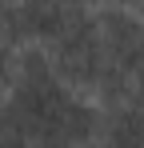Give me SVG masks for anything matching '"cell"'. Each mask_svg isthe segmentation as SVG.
<instances>
[{
    "instance_id": "cell-1",
    "label": "cell",
    "mask_w": 144,
    "mask_h": 148,
    "mask_svg": "<svg viewBox=\"0 0 144 148\" xmlns=\"http://www.w3.org/2000/svg\"><path fill=\"white\" fill-rule=\"evenodd\" d=\"M48 56H52L56 80L68 92H76V96L80 92H96L100 76L108 68V52H104L100 28H96V8H76L72 4L68 24L48 44Z\"/></svg>"
},
{
    "instance_id": "cell-2",
    "label": "cell",
    "mask_w": 144,
    "mask_h": 148,
    "mask_svg": "<svg viewBox=\"0 0 144 148\" xmlns=\"http://www.w3.org/2000/svg\"><path fill=\"white\" fill-rule=\"evenodd\" d=\"M96 28H100L108 60L120 64L132 80H140L144 76V24H140V12L124 8V4L96 8Z\"/></svg>"
},
{
    "instance_id": "cell-3",
    "label": "cell",
    "mask_w": 144,
    "mask_h": 148,
    "mask_svg": "<svg viewBox=\"0 0 144 148\" xmlns=\"http://www.w3.org/2000/svg\"><path fill=\"white\" fill-rule=\"evenodd\" d=\"M12 60H16V52L0 40V88H4V92L12 88Z\"/></svg>"
},
{
    "instance_id": "cell-4",
    "label": "cell",
    "mask_w": 144,
    "mask_h": 148,
    "mask_svg": "<svg viewBox=\"0 0 144 148\" xmlns=\"http://www.w3.org/2000/svg\"><path fill=\"white\" fill-rule=\"evenodd\" d=\"M132 104H136V108L144 112V76L136 80V92H132Z\"/></svg>"
},
{
    "instance_id": "cell-5",
    "label": "cell",
    "mask_w": 144,
    "mask_h": 148,
    "mask_svg": "<svg viewBox=\"0 0 144 148\" xmlns=\"http://www.w3.org/2000/svg\"><path fill=\"white\" fill-rule=\"evenodd\" d=\"M8 136V120H4V96H0V140Z\"/></svg>"
},
{
    "instance_id": "cell-6",
    "label": "cell",
    "mask_w": 144,
    "mask_h": 148,
    "mask_svg": "<svg viewBox=\"0 0 144 148\" xmlns=\"http://www.w3.org/2000/svg\"><path fill=\"white\" fill-rule=\"evenodd\" d=\"M136 12H140V24H144V4H140V8H136Z\"/></svg>"
}]
</instances>
